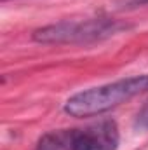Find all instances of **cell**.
Listing matches in <instances>:
<instances>
[{"label":"cell","instance_id":"1","mask_svg":"<svg viewBox=\"0 0 148 150\" xmlns=\"http://www.w3.org/2000/svg\"><path fill=\"white\" fill-rule=\"evenodd\" d=\"M148 93V74L132 75L103 86L89 87L75 93L65 103V112L72 117L84 119L110 112L111 108L122 105L124 101Z\"/></svg>","mask_w":148,"mask_h":150},{"label":"cell","instance_id":"2","mask_svg":"<svg viewBox=\"0 0 148 150\" xmlns=\"http://www.w3.org/2000/svg\"><path fill=\"white\" fill-rule=\"evenodd\" d=\"M129 28L127 23L113 18H87L78 21H59L42 26L33 32V40L38 44L51 45H75V44H92L115 37Z\"/></svg>","mask_w":148,"mask_h":150},{"label":"cell","instance_id":"3","mask_svg":"<svg viewBox=\"0 0 148 150\" xmlns=\"http://www.w3.org/2000/svg\"><path fill=\"white\" fill-rule=\"evenodd\" d=\"M118 142V127L111 119L70 129V150H117Z\"/></svg>","mask_w":148,"mask_h":150},{"label":"cell","instance_id":"4","mask_svg":"<svg viewBox=\"0 0 148 150\" xmlns=\"http://www.w3.org/2000/svg\"><path fill=\"white\" fill-rule=\"evenodd\" d=\"M35 150H70V129L51 131L44 134Z\"/></svg>","mask_w":148,"mask_h":150},{"label":"cell","instance_id":"5","mask_svg":"<svg viewBox=\"0 0 148 150\" xmlns=\"http://www.w3.org/2000/svg\"><path fill=\"white\" fill-rule=\"evenodd\" d=\"M136 124L141 127V129H148V101L143 105V108L138 113V119H136Z\"/></svg>","mask_w":148,"mask_h":150},{"label":"cell","instance_id":"6","mask_svg":"<svg viewBox=\"0 0 148 150\" xmlns=\"http://www.w3.org/2000/svg\"><path fill=\"white\" fill-rule=\"evenodd\" d=\"M117 4L122 9H134V7L148 5V0H117Z\"/></svg>","mask_w":148,"mask_h":150}]
</instances>
